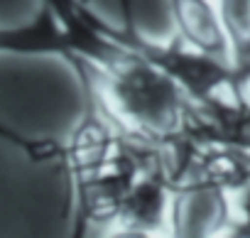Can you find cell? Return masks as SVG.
I'll list each match as a JSON object with an SVG mask.
<instances>
[{"mask_svg":"<svg viewBox=\"0 0 250 238\" xmlns=\"http://www.w3.org/2000/svg\"><path fill=\"white\" fill-rule=\"evenodd\" d=\"M59 22L69 59L86 93L128 135L177 148L196 128L199 106L162 66L143 54L133 15L113 25L86 0H42Z\"/></svg>","mask_w":250,"mask_h":238,"instance_id":"obj_1","label":"cell"},{"mask_svg":"<svg viewBox=\"0 0 250 238\" xmlns=\"http://www.w3.org/2000/svg\"><path fill=\"white\" fill-rule=\"evenodd\" d=\"M177 37L194 52L221 59L228 57V35L216 0H167Z\"/></svg>","mask_w":250,"mask_h":238,"instance_id":"obj_2","label":"cell"},{"mask_svg":"<svg viewBox=\"0 0 250 238\" xmlns=\"http://www.w3.org/2000/svg\"><path fill=\"white\" fill-rule=\"evenodd\" d=\"M0 57H57L69 59V42L54 20V15L42 5L35 18L20 25H0Z\"/></svg>","mask_w":250,"mask_h":238,"instance_id":"obj_3","label":"cell"}]
</instances>
